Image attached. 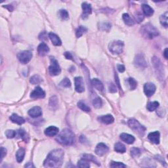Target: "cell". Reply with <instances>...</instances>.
<instances>
[{
    "label": "cell",
    "mask_w": 168,
    "mask_h": 168,
    "mask_svg": "<svg viewBox=\"0 0 168 168\" xmlns=\"http://www.w3.org/2000/svg\"><path fill=\"white\" fill-rule=\"evenodd\" d=\"M64 151L61 149H55L48 154L47 158L44 161L45 167H61L64 159Z\"/></svg>",
    "instance_id": "cell-1"
},
{
    "label": "cell",
    "mask_w": 168,
    "mask_h": 168,
    "mask_svg": "<svg viewBox=\"0 0 168 168\" xmlns=\"http://www.w3.org/2000/svg\"><path fill=\"white\" fill-rule=\"evenodd\" d=\"M74 133L69 129H65L57 136L56 140L63 145H71L74 142Z\"/></svg>",
    "instance_id": "cell-2"
},
{
    "label": "cell",
    "mask_w": 168,
    "mask_h": 168,
    "mask_svg": "<svg viewBox=\"0 0 168 168\" xmlns=\"http://www.w3.org/2000/svg\"><path fill=\"white\" fill-rule=\"evenodd\" d=\"M141 34L147 39H152L159 35V32L151 24L148 23L142 26L141 30Z\"/></svg>",
    "instance_id": "cell-3"
},
{
    "label": "cell",
    "mask_w": 168,
    "mask_h": 168,
    "mask_svg": "<svg viewBox=\"0 0 168 168\" xmlns=\"http://www.w3.org/2000/svg\"><path fill=\"white\" fill-rule=\"evenodd\" d=\"M152 64H153L157 77H158L160 80H163V79H164L165 72L162 63H161L160 59L157 58L156 57H154L153 58H152Z\"/></svg>",
    "instance_id": "cell-4"
},
{
    "label": "cell",
    "mask_w": 168,
    "mask_h": 168,
    "mask_svg": "<svg viewBox=\"0 0 168 168\" xmlns=\"http://www.w3.org/2000/svg\"><path fill=\"white\" fill-rule=\"evenodd\" d=\"M127 123L128 125L129 126V127L131 128L134 132L137 133V134H139V135L141 136L144 135L146 131V127L141 125L137 120L133 118L129 119Z\"/></svg>",
    "instance_id": "cell-5"
},
{
    "label": "cell",
    "mask_w": 168,
    "mask_h": 168,
    "mask_svg": "<svg viewBox=\"0 0 168 168\" xmlns=\"http://www.w3.org/2000/svg\"><path fill=\"white\" fill-rule=\"evenodd\" d=\"M124 43L123 41L120 40H115L110 42L108 49L109 51L114 55H119L123 52Z\"/></svg>",
    "instance_id": "cell-6"
},
{
    "label": "cell",
    "mask_w": 168,
    "mask_h": 168,
    "mask_svg": "<svg viewBox=\"0 0 168 168\" xmlns=\"http://www.w3.org/2000/svg\"><path fill=\"white\" fill-rule=\"evenodd\" d=\"M51 65L49 67V74L53 76H57L60 74L61 72V69L60 66H59L58 61L55 59L54 57H50Z\"/></svg>",
    "instance_id": "cell-7"
},
{
    "label": "cell",
    "mask_w": 168,
    "mask_h": 168,
    "mask_svg": "<svg viewBox=\"0 0 168 168\" xmlns=\"http://www.w3.org/2000/svg\"><path fill=\"white\" fill-rule=\"evenodd\" d=\"M32 53L30 51H23L17 55V58L22 64H27L32 58Z\"/></svg>",
    "instance_id": "cell-8"
},
{
    "label": "cell",
    "mask_w": 168,
    "mask_h": 168,
    "mask_svg": "<svg viewBox=\"0 0 168 168\" xmlns=\"http://www.w3.org/2000/svg\"><path fill=\"white\" fill-rule=\"evenodd\" d=\"M134 64L137 68L140 69H145L147 66V63L143 54L137 55L134 60Z\"/></svg>",
    "instance_id": "cell-9"
},
{
    "label": "cell",
    "mask_w": 168,
    "mask_h": 168,
    "mask_svg": "<svg viewBox=\"0 0 168 168\" xmlns=\"http://www.w3.org/2000/svg\"><path fill=\"white\" fill-rule=\"evenodd\" d=\"M108 150H109V149H108L107 145H106L105 143H101L97 145L95 152V154L97 156H103L105 154L107 153L108 152Z\"/></svg>",
    "instance_id": "cell-10"
},
{
    "label": "cell",
    "mask_w": 168,
    "mask_h": 168,
    "mask_svg": "<svg viewBox=\"0 0 168 168\" xmlns=\"http://www.w3.org/2000/svg\"><path fill=\"white\" fill-rule=\"evenodd\" d=\"M156 85L152 83H147L144 85V92L146 95L150 97L153 95L156 91Z\"/></svg>",
    "instance_id": "cell-11"
},
{
    "label": "cell",
    "mask_w": 168,
    "mask_h": 168,
    "mask_svg": "<svg viewBox=\"0 0 168 168\" xmlns=\"http://www.w3.org/2000/svg\"><path fill=\"white\" fill-rule=\"evenodd\" d=\"M75 81V89L78 93H83L85 91V86H84L83 79L81 77H76L74 79Z\"/></svg>",
    "instance_id": "cell-12"
},
{
    "label": "cell",
    "mask_w": 168,
    "mask_h": 168,
    "mask_svg": "<svg viewBox=\"0 0 168 168\" xmlns=\"http://www.w3.org/2000/svg\"><path fill=\"white\" fill-rule=\"evenodd\" d=\"M45 97V92L40 87H37L31 93L30 97L32 99H43Z\"/></svg>",
    "instance_id": "cell-13"
},
{
    "label": "cell",
    "mask_w": 168,
    "mask_h": 168,
    "mask_svg": "<svg viewBox=\"0 0 168 168\" xmlns=\"http://www.w3.org/2000/svg\"><path fill=\"white\" fill-rule=\"evenodd\" d=\"M98 120L101 122H102L105 124H111L114 121V117L111 114H107V115H103V116H99L98 118Z\"/></svg>",
    "instance_id": "cell-14"
},
{
    "label": "cell",
    "mask_w": 168,
    "mask_h": 168,
    "mask_svg": "<svg viewBox=\"0 0 168 168\" xmlns=\"http://www.w3.org/2000/svg\"><path fill=\"white\" fill-rule=\"evenodd\" d=\"M82 9H83V14L82 18L83 19H87L89 15L91 14L92 13V8L90 4L84 2L82 3Z\"/></svg>",
    "instance_id": "cell-15"
},
{
    "label": "cell",
    "mask_w": 168,
    "mask_h": 168,
    "mask_svg": "<svg viewBox=\"0 0 168 168\" xmlns=\"http://www.w3.org/2000/svg\"><path fill=\"white\" fill-rule=\"evenodd\" d=\"M28 114L32 117V118H36L38 117L41 116L42 115V110L41 107H34L31 108V109L28 111Z\"/></svg>",
    "instance_id": "cell-16"
},
{
    "label": "cell",
    "mask_w": 168,
    "mask_h": 168,
    "mask_svg": "<svg viewBox=\"0 0 168 168\" xmlns=\"http://www.w3.org/2000/svg\"><path fill=\"white\" fill-rule=\"evenodd\" d=\"M160 134L159 131L150 133L149 135H148V139H149L152 143H153L156 145H158L159 143H160Z\"/></svg>",
    "instance_id": "cell-17"
},
{
    "label": "cell",
    "mask_w": 168,
    "mask_h": 168,
    "mask_svg": "<svg viewBox=\"0 0 168 168\" xmlns=\"http://www.w3.org/2000/svg\"><path fill=\"white\" fill-rule=\"evenodd\" d=\"M49 51V48L47 44L43 43V42L39 44L37 47V53L40 56H45L48 53Z\"/></svg>",
    "instance_id": "cell-18"
},
{
    "label": "cell",
    "mask_w": 168,
    "mask_h": 168,
    "mask_svg": "<svg viewBox=\"0 0 168 168\" xmlns=\"http://www.w3.org/2000/svg\"><path fill=\"white\" fill-rule=\"evenodd\" d=\"M59 129L58 127L55 126H49L47 129H45L44 133L45 135L48 137H54L59 133Z\"/></svg>",
    "instance_id": "cell-19"
},
{
    "label": "cell",
    "mask_w": 168,
    "mask_h": 168,
    "mask_svg": "<svg viewBox=\"0 0 168 168\" xmlns=\"http://www.w3.org/2000/svg\"><path fill=\"white\" fill-rule=\"evenodd\" d=\"M120 139L129 145L133 144L135 142V139L133 136L131 135L125 133H123L120 135Z\"/></svg>",
    "instance_id": "cell-20"
},
{
    "label": "cell",
    "mask_w": 168,
    "mask_h": 168,
    "mask_svg": "<svg viewBox=\"0 0 168 168\" xmlns=\"http://www.w3.org/2000/svg\"><path fill=\"white\" fill-rule=\"evenodd\" d=\"M49 37L51 41L55 46H60L62 44V41L61 40V39L59 38V37L57 36V34H54L53 32H50L49 34Z\"/></svg>",
    "instance_id": "cell-21"
},
{
    "label": "cell",
    "mask_w": 168,
    "mask_h": 168,
    "mask_svg": "<svg viewBox=\"0 0 168 168\" xmlns=\"http://www.w3.org/2000/svg\"><path fill=\"white\" fill-rule=\"evenodd\" d=\"M10 120L12 122L17 123V124L18 125H22L25 122V120H24V119L23 117L19 116V115H17L16 114H13L11 116H10Z\"/></svg>",
    "instance_id": "cell-22"
},
{
    "label": "cell",
    "mask_w": 168,
    "mask_h": 168,
    "mask_svg": "<svg viewBox=\"0 0 168 168\" xmlns=\"http://www.w3.org/2000/svg\"><path fill=\"white\" fill-rule=\"evenodd\" d=\"M142 9L143 13L145 16L147 17H151L154 14V9L150 5L147 4H143Z\"/></svg>",
    "instance_id": "cell-23"
},
{
    "label": "cell",
    "mask_w": 168,
    "mask_h": 168,
    "mask_svg": "<svg viewBox=\"0 0 168 168\" xmlns=\"http://www.w3.org/2000/svg\"><path fill=\"white\" fill-rule=\"evenodd\" d=\"M99 30L101 31H105V32H109L111 29V24L108 22H101L98 24Z\"/></svg>",
    "instance_id": "cell-24"
},
{
    "label": "cell",
    "mask_w": 168,
    "mask_h": 168,
    "mask_svg": "<svg viewBox=\"0 0 168 168\" xmlns=\"http://www.w3.org/2000/svg\"><path fill=\"white\" fill-rule=\"evenodd\" d=\"M92 85H93V87L95 88L98 91H103L104 89V85L103 83L99 80V79L97 78H94L92 79L91 81Z\"/></svg>",
    "instance_id": "cell-25"
},
{
    "label": "cell",
    "mask_w": 168,
    "mask_h": 168,
    "mask_svg": "<svg viewBox=\"0 0 168 168\" xmlns=\"http://www.w3.org/2000/svg\"><path fill=\"white\" fill-rule=\"evenodd\" d=\"M122 18L126 25L131 26H133L135 24L134 21L133 20L131 17H130V15L128 14V13H124V14H123Z\"/></svg>",
    "instance_id": "cell-26"
},
{
    "label": "cell",
    "mask_w": 168,
    "mask_h": 168,
    "mask_svg": "<svg viewBox=\"0 0 168 168\" xmlns=\"http://www.w3.org/2000/svg\"><path fill=\"white\" fill-rule=\"evenodd\" d=\"M24 156H25V150L23 149H20L17 150L16 153V158L17 162L19 163H21L23 161Z\"/></svg>",
    "instance_id": "cell-27"
},
{
    "label": "cell",
    "mask_w": 168,
    "mask_h": 168,
    "mask_svg": "<svg viewBox=\"0 0 168 168\" xmlns=\"http://www.w3.org/2000/svg\"><path fill=\"white\" fill-rule=\"evenodd\" d=\"M114 150L118 153H124L126 151V148L122 143H116L114 145Z\"/></svg>",
    "instance_id": "cell-28"
},
{
    "label": "cell",
    "mask_w": 168,
    "mask_h": 168,
    "mask_svg": "<svg viewBox=\"0 0 168 168\" xmlns=\"http://www.w3.org/2000/svg\"><path fill=\"white\" fill-rule=\"evenodd\" d=\"M159 105H160V103H159L158 101L150 102L147 105V110L150 112H153L159 107Z\"/></svg>",
    "instance_id": "cell-29"
},
{
    "label": "cell",
    "mask_w": 168,
    "mask_h": 168,
    "mask_svg": "<svg viewBox=\"0 0 168 168\" xmlns=\"http://www.w3.org/2000/svg\"><path fill=\"white\" fill-rule=\"evenodd\" d=\"M167 11L165 12L163 15H162L160 17V21L161 24L165 28H167L168 24H167Z\"/></svg>",
    "instance_id": "cell-30"
},
{
    "label": "cell",
    "mask_w": 168,
    "mask_h": 168,
    "mask_svg": "<svg viewBox=\"0 0 168 168\" xmlns=\"http://www.w3.org/2000/svg\"><path fill=\"white\" fill-rule=\"evenodd\" d=\"M87 32V28L83 26H79L78 28V29L76 30V35L77 37H80L83 36V35Z\"/></svg>",
    "instance_id": "cell-31"
},
{
    "label": "cell",
    "mask_w": 168,
    "mask_h": 168,
    "mask_svg": "<svg viewBox=\"0 0 168 168\" xmlns=\"http://www.w3.org/2000/svg\"><path fill=\"white\" fill-rule=\"evenodd\" d=\"M43 81V79L41 78L39 75H34V76L31 77L30 79V82L33 84V85H36V84H39L40 83L41 81Z\"/></svg>",
    "instance_id": "cell-32"
},
{
    "label": "cell",
    "mask_w": 168,
    "mask_h": 168,
    "mask_svg": "<svg viewBox=\"0 0 168 168\" xmlns=\"http://www.w3.org/2000/svg\"><path fill=\"white\" fill-rule=\"evenodd\" d=\"M78 167H84V168H88L90 167L89 161H88L85 159L82 158L78 162Z\"/></svg>",
    "instance_id": "cell-33"
},
{
    "label": "cell",
    "mask_w": 168,
    "mask_h": 168,
    "mask_svg": "<svg viewBox=\"0 0 168 168\" xmlns=\"http://www.w3.org/2000/svg\"><path fill=\"white\" fill-rule=\"evenodd\" d=\"M78 107L80 108L81 110H82L84 112H90L91 108L89 107L86 105V104L83 102V101H79L78 103Z\"/></svg>",
    "instance_id": "cell-34"
},
{
    "label": "cell",
    "mask_w": 168,
    "mask_h": 168,
    "mask_svg": "<svg viewBox=\"0 0 168 168\" xmlns=\"http://www.w3.org/2000/svg\"><path fill=\"white\" fill-rule=\"evenodd\" d=\"M83 159H85V160H87L88 161H89V162H93V163H95L99 165V163H98V161L97 160V159L94 156L91 155V154H83L82 156Z\"/></svg>",
    "instance_id": "cell-35"
},
{
    "label": "cell",
    "mask_w": 168,
    "mask_h": 168,
    "mask_svg": "<svg viewBox=\"0 0 168 168\" xmlns=\"http://www.w3.org/2000/svg\"><path fill=\"white\" fill-rule=\"evenodd\" d=\"M128 83L130 86V89L131 90H134L136 89V87H137V81L133 78H129L128 79Z\"/></svg>",
    "instance_id": "cell-36"
},
{
    "label": "cell",
    "mask_w": 168,
    "mask_h": 168,
    "mask_svg": "<svg viewBox=\"0 0 168 168\" xmlns=\"http://www.w3.org/2000/svg\"><path fill=\"white\" fill-rule=\"evenodd\" d=\"M93 105L94 107H95L96 108H99L102 107L103 105V101L102 99H101L100 97H97L93 101Z\"/></svg>",
    "instance_id": "cell-37"
},
{
    "label": "cell",
    "mask_w": 168,
    "mask_h": 168,
    "mask_svg": "<svg viewBox=\"0 0 168 168\" xmlns=\"http://www.w3.org/2000/svg\"><path fill=\"white\" fill-rule=\"evenodd\" d=\"M58 105V99L56 96H53L50 98L49 101V106L52 108H54L55 107H57Z\"/></svg>",
    "instance_id": "cell-38"
},
{
    "label": "cell",
    "mask_w": 168,
    "mask_h": 168,
    "mask_svg": "<svg viewBox=\"0 0 168 168\" xmlns=\"http://www.w3.org/2000/svg\"><path fill=\"white\" fill-rule=\"evenodd\" d=\"M59 15L61 18L63 20H67L69 18V15L66 10L65 9H61L59 11Z\"/></svg>",
    "instance_id": "cell-39"
},
{
    "label": "cell",
    "mask_w": 168,
    "mask_h": 168,
    "mask_svg": "<svg viewBox=\"0 0 168 168\" xmlns=\"http://www.w3.org/2000/svg\"><path fill=\"white\" fill-rule=\"evenodd\" d=\"M110 167L112 168H123L126 167V165L121 162H112L110 164Z\"/></svg>",
    "instance_id": "cell-40"
},
{
    "label": "cell",
    "mask_w": 168,
    "mask_h": 168,
    "mask_svg": "<svg viewBox=\"0 0 168 168\" xmlns=\"http://www.w3.org/2000/svg\"><path fill=\"white\" fill-rule=\"evenodd\" d=\"M60 85L64 87H70L71 86V82H70L69 79L65 78L61 81Z\"/></svg>",
    "instance_id": "cell-41"
},
{
    "label": "cell",
    "mask_w": 168,
    "mask_h": 168,
    "mask_svg": "<svg viewBox=\"0 0 168 168\" xmlns=\"http://www.w3.org/2000/svg\"><path fill=\"white\" fill-rule=\"evenodd\" d=\"M141 154V150H139L138 148L136 147H133L131 149V154L133 158L135 157H138Z\"/></svg>",
    "instance_id": "cell-42"
},
{
    "label": "cell",
    "mask_w": 168,
    "mask_h": 168,
    "mask_svg": "<svg viewBox=\"0 0 168 168\" xmlns=\"http://www.w3.org/2000/svg\"><path fill=\"white\" fill-rule=\"evenodd\" d=\"M5 135L8 139H13L17 135V132L14 130H7L5 132Z\"/></svg>",
    "instance_id": "cell-43"
},
{
    "label": "cell",
    "mask_w": 168,
    "mask_h": 168,
    "mask_svg": "<svg viewBox=\"0 0 168 168\" xmlns=\"http://www.w3.org/2000/svg\"><path fill=\"white\" fill-rule=\"evenodd\" d=\"M108 89H109V92L112 93H116L117 91L116 85H115L114 84L112 83H110L109 86H108Z\"/></svg>",
    "instance_id": "cell-44"
},
{
    "label": "cell",
    "mask_w": 168,
    "mask_h": 168,
    "mask_svg": "<svg viewBox=\"0 0 168 168\" xmlns=\"http://www.w3.org/2000/svg\"><path fill=\"white\" fill-rule=\"evenodd\" d=\"M17 132H18V135L20 137L24 139V137H25V136H26V133L24 129H21L18 130Z\"/></svg>",
    "instance_id": "cell-45"
},
{
    "label": "cell",
    "mask_w": 168,
    "mask_h": 168,
    "mask_svg": "<svg viewBox=\"0 0 168 168\" xmlns=\"http://www.w3.org/2000/svg\"><path fill=\"white\" fill-rule=\"evenodd\" d=\"M7 154V149L5 148L1 147V161H2L4 157L6 156Z\"/></svg>",
    "instance_id": "cell-46"
},
{
    "label": "cell",
    "mask_w": 168,
    "mask_h": 168,
    "mask_svg": "<svg viewBox=\"0 0 168 168\" xmlns=\"http://www.w3.org/2000/svg\"><path fill=\"white\" fill-rule=\"evenodd\" d=\"M136 20L137 21V22L139 23H140L143 21V19H144V16L142 14H141V13H138V14H137L136 15Z\"/></svg>",
    "instance_id": "cell-47"
},
{
    "label": "cell",
    "mask_w": 168,
    "mask_h": 168,
    "mask_svg": "<svg viewBox=\"0 0 168 168\" xmlns=\"http://www.w3.org/2000/svg\"><path fill=\"white\" fill-rule=\"evenodd\" d=\"M115 81H116V85L118 86L119 89H120L121 90V86H120V80H119L118 76V75L116 74H116H115Z\"/></svg>",
    "instance_id": "cell-48"
},
{
    "label": "cell",
    "mask_w": 168,
    "mask_h": 168,
    "mask_svg": "<svg viewBox=\"0 0 168 168\" xmlns=\"http://www.w3.org/2000/svg\"><path fill=\"white\" fill-rule=\"evenodd\" d=\"M117 68H118V71L120 72H121V73H122V72H124L125 70V66L123 65H117Z\"/></svg>",
    "instance_id": "cell-49"
},
{
    "label": "cell",
    "mask_w": 168,
    "mask_h": 168,
    "mask_svg": "<svg viewBox=\"0 0 168 168\" xmlns=\"http://www.w3.org/2000/svg\"><path fill=\"white\" fill-rule=\"evenodd\" d=\"M39 39H41V40H45V39H47V34H46V33L42 32L41 34L39 35Z\"/></svg>",
    "instance_id": "cell-50"
},
{
    "label": "cell",
    "mask_w": 168,
    "mask_h": 168,
    "mask_svg": "<svg viewBox=\"0 0 168 168\" xmlns=\"http://www.w3.org/2000/svg\"><path fill=\"white\" fill-rule=\"evenodd\" d=\"M65 57L67 59H69V60H73L72 55L71 54H70V53H69V52H65Z\"/></svg>",
    "instance_id": "cell-51"
},
{
    "label": "cell",
    "mask_w": 168,
    "mask_h": 168,
    "mask_svg": "<svg viewBox=\"0 0 168 168\" xmlns=\"http://www.w3.org/2000/svg\"><path fill=\"white\" fill-rule=\"evenodd\" d=\"M163 56H164L165 59H168V56H167V48H165L164 51H163Z\"/></svg>",
    "instance_id": "cell-52"
},
{
    "label": "cell",
    "mask_w": 168,
    "mask_h": 168,
    "mask_svg": "<svg viewBox=\"0 0 168 168\" xmlns=\"http://www.w3.org/2000/svg\"><path fill=\"white\" fill-rule=\"evenodd\" d=\"M24 167H34V165H33V164H32V163L29 162V163H28L27 164H26L25 165H24Z\"/></svg>",
    "instance_id": "cell-53"
}]
</instances>
